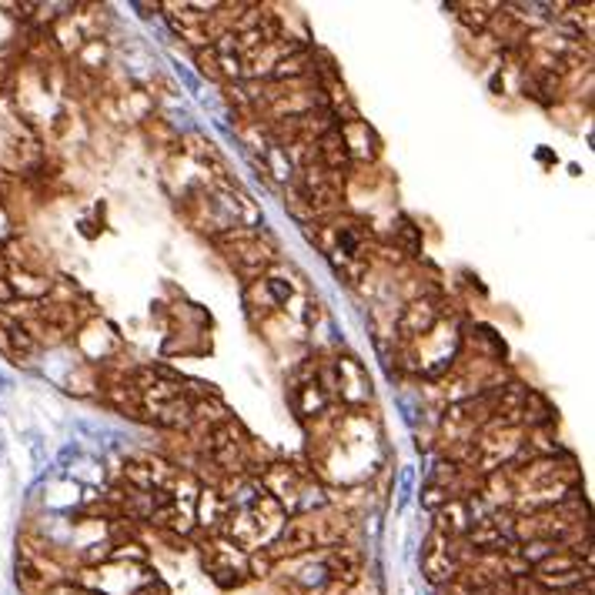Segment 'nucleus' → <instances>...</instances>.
Segmentation results:
<instances>
[{
    "mask_svg": "<svg viewBox=\"0 0 595 595\" xmlns=\"http://www.w3.org/2000/svg\"><path fill=\"white\" fill-rule=\"evenodd\" d=\"M469 529H472V512L465 498H448V502L435 512V532H442L445 539L469 535Z\"/></svg>",
    "mask_w": 595,
    "mask_h": 595,
    "instance_id": "obj_7",
    "label": "nucleus"
},
{
    "mask_svg": "<svg viewBox=\"0 0 595 595\" xmlns=\"http://www.w3.org/2000/svg\"><path fill=\"white\" fill-rule=\"evenodd\" d=\"M194 519L201 522L208 532H215V535L225 532V522H228V502H225V492H217V489H201V492H198V502H194Z\"/></svg>",
    "mask_w": 595,
    "mask_h": 595,
    "instance_id": "obj_6",
    "label": "nucleus"
},
{
    "mask_svg": "<svg viewBox=\"0 0 595 595\" xmlns=\"http://www.w3.org/2000/svg\"><path fill=\"white\" fill-rule=\"evenodd\" d=\"M452 11H458V21L469 24L472 30H485L492 24V13L485 11H498V7H485V4H452Z\"/></svg>",
    "mask_w": 595,
    "mask_h": 595,
    "instance_id": "obj_12",
    "label": "nucleus"
},
{
    "mask_svg": "<svg viewBox=\"0 0 595 595\" xmlns=\"http://www.w3.org/2000/svg\"><path fill=\"white\" fill-rule=\"evenodd\" d=\"M248 556L251 552H244L225 535H211L204 545V569L217 585H238L248 579Z\"/></svg>",
    "mask_w": 595,
    "mask_h": 595,
    "instance_id": "obj_2",
    "label": "nucleus"
},
{
    "mask_svg": "<svg viewBox=\"0 0 595 595\" xmlns=\"http://www.w3.org/2000/svg\"><path fill=\"white\" fill-rule=\"evenodd\" d=\"M338 134H342L344 151H348V157H352V165H358V161H375V154H378V138H375V131H371L361 117L338 121Z\"/></svg>",
    "mask_w": 595,
    "mask_h": 595,
    "instance_id": "obj_4",
    "label": "nucleus"
},
{
    "mask_svg": "<svg viewBox=\"0 0 595 595\" xmlns=\"http://www.w3.org/2000/svg\"><path fill=\"white\" fill-rule=\"evenodd\" d=\"M335 371H338V392L348 398V402H365L368 398V378H365V371L358 368L355 358H338V365H335Z\"/></svg>",
    "mask_w": 595,
    "mask_h": 595,
    "instance_id": "obj_8",
    "label": "nucleus"
},
{
    "mask_svg": "<svg viewBox=\"0 0 595 595\" xmlns=\"http://www.w3.org/2000/svg\"><path fill=\"white\" fill-rule=\"evenodd\" d=\"M328 405V398H325V388L318 385V378L304 381L294 388V408H298V415H321Z\"/></svg>",
    "mask_w": 595,
    "mask_h": 595,
    "instance_id": "obj_10",
    "label": "nucleus"
},
{
    "mask_svg": "<svg viewBox=\"0 0 595 595\" xmlns=\"http://www.w3.org/2000/svg\"><path fill=\"white\" fill-rule=\"evenodd\" d=\"M217 244H221V251L228 254V261L238 268L241 275H265L268 268L275 265V248L268 244L261 231L234 228L228 234H221Z\"/></svg>",
    "mask_w": 595,
    "mask_h": 595,
    "instance_id": "obj_1",
    "label": "nucleus"
},
{
    "mask_svg": "<svg viewBox=\"0 0 595 595\" xmlns=\"http://www.w3.org/2000/svg\"><path fill=\"white\" fill-rule=\"evenodd\" d=\"M261 165H265V174H271L275 181H288L294 178V165L288 161V154H285V148H281L278 140H271L265 151H261Z\"/></svg>",
    "mask_w": 595,
    "mask_h": 595,
    "instance_id": "obj_11",
    "label": "nucleus"
},
{
    "mask_svg": "<svg viewBox=\"0 0 595 595\" xmlns=\"http://www.w3.org/2000/svg\"><path fill=\"white\" fill-rule=\"evenodd\" d=\"M438 325V304L431 302V298H418L412 302L402 311L398 318V335L402 338H421V335H429L431 328Z\"/></svg>",
    "mask_w": 595,
    "mask_h": 595,
    "instance_id": "obj_5",
    "label": "nucleus"
},
{
    "mask_svg": "<svg viewBox=\"0 0 595 595\" xmlns=\"http://www.w3.org/2000/svg\"><path fill=\"white\" fill-rule=\"evenodd\" d=\"M492 595H498V592H492Z\"/></svg>",
    "mask_w": 595,
    "mask_h": 595,
    "instance_id": "obj_16",
    "label": "nucleus"
},
{
    "mask_svg": "<svg viewBox=\"0 0 595 595\" xmlns=\"http://www.w3.org/2000/svg\"><path fill=\"white\" fill-rule=\"evenodd\" d=\"M398 234L405 238V251L408 254H418V228H415V225H412V221H402Z\"/></svg>",
    "mask_w": 595,
    "mask_h": 595,
    "instance_id": "obj_14",
    "label": "nucleus"
},
{
    "mask_svg": "<svg viewBox=\"0 0 595 595\" xmlns=\"http://www.w3.org/2000/svg\"><path fill=\"white\" fill-rule=\"evenodd\" d=\"M148 418H151L154 425H161V429L188 431L191 429V395H181L174 402L154 408V412H148Z\"/></svg>",
    "mask_w": 595,
    "mask_h": 595,
    "instance_id": "obj_9",
    "label": "nucleus"
},
{
    "mask_svg": "<svg viewBox=\"0 0 595 595\" xmlns=\"http://www.w3.org/2000/svg\"><path fill=\"white\" fill-rule=\"evenodd\" d=\"M421 572H425V579H429L431 585H452V579H455L458 572H462V565L455 562V556H452V539H445L442 532H435L431 529L429 542H425V552H421Z\"/></svg>",
    "mask_w": 595,
    "mask_h": 595,
    "instance_id": "obj_3",
    "label": "nucleus"
},
{
    "mask_svg": "<svg viewBox=\"0 0 595 595\" xmlns=\"http://www.w3.org/2000/svg\"><path fill=\"white\" fill-rule=\"evenodd\" d=\"M448 498H452V492H448L445 485H438V481H429V485H425V492H421V506L429 508V512H438V508H442Z\"/></svg>",
    "mask_w": 595,
    "mask_h": 595,
    "instance_id": "obj_13",
    "label": "nucleus"
},
{
    "mask_svg": "<svg viewBox=\"0 0 595 595\" xmlns=\"http://www.w3.org/2000/svg\"><path fill=\"white\" fill-rule=\"evenodd\" d=\"M11 298H13L11 285H7V278H4V275H0V308H4V304L11 302Z\"/></svg>",
    "mask_w": 595,
    "mask_h": 595,
    "instance_id": "obj_15",
    "label": "nucleus"
}]
</instances>
